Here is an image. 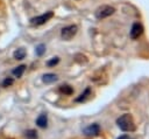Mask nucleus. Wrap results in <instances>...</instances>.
I'll return each instance as SVG.
<instances>
[{"mask_svg": "<svg viewBox=\"0 0 149 139\" xmlns=\"http://www.w3.org/2000/svg\"><path fill=\"white\" fill-rule=\"evenodd\" d=\"M116 124H118V126L122 130V131H125V132H132V131H134L135 130V124H134V120H133V118H132V116L130 114H122L121 117H119L118 119H116Z\"/></svg>", "mask_w": 149, "mask_h": 139, "instance_id": "1", "label": "nucleus"}, {"mask_svg": "<svg viewBox=\"0 0 149 139\" xmlns=\"http://www.w3.org/2000/svg\"><path fill=\"white\" fill-rule=\"evenodd\" d=\"M114 12H115L114 7L104 5V6H100L99 8H97V11H95L94 14H95V18H97V19H105V18L112 15Z\"/></svg>", "mask_w": 149, "mask_h": 139, "instance_id": "2", "label": "nucleus"}, {"mask_svg": "<svg viewBox=\"0 0 149 139\" xmlns=\"http://www.w3.org/2000/svg\"><path fill=\"white\" fill-rule=\"evenodd\" d=\"M54 16V13L52 12H47L42 15H38V16H35L33 19H30V23L34 25V26H40V25H43L48 20H50L51 18Z\"/></svg>", "mask_w": 149, "mask_h": 139, "instance_id": "3", "label": "nucleus"}, {"mask_svg": "<svg viewBox=\"0 0 149 139\" xmlns=\"http://www.w3.org/2000/svg\"><path fill=\"white\" fill-rule=\"evenodd\" d=\"M77 29H78V28H77L76 25L66 26V27H64V28L62 29V32H61V36H62L64 40H71V39L76 35Z\"/></svg>", "mask_w": 149, "mask_h": 139, "instance_id": "4", "label": "nucleus"}, {"mask_svg": "<svg viewBox=\"0 0 149 139\" xmlns=\"http://www.w3.org/2000/svg\"><path fill=\"white\" fill-rule=\"evenodd\" d=\"M142 33H143V27H142V25L139 23V22H135V23L132 26V29H130V37H132V39H137Z\"/></svg>", "mask_w": 149, "mask_h": 139, "instance_id": "5", "label": "nucleus"}, {"mask_svg": "<svg viewBox=\"0 0 149 139\" xmlns=\"http://www.w3.org/2000/svg\"><path fill=\"white\" fill-rule=\"evenodd\" d=\"M99 132H100V126L98 124H92V125L85 127V130H84L85 135H88V137L97 135V134H99Z\"/></svg>", "mask_w": 149, "mask_h": 139, "instance_id": "6", "label": "nucleus"}, {"mask_svg": "<svg viewBox=\"0 0 149 139\" xmlns=\"http://www.w3.org/2000/svg\"><path fill=\"white\" fill-rule=\"evenodd\" d=\"M36 124H37V126L41 127V128L47 127V125H48V117H47V114H45V113L40 114V116L37 117V119H36Z\"/></svg>", "mask_w": 149, "mask_h": 139, "instance_id": "7", "label": "nucleus"}, {"mask_svg": "<svg viewBox=\"0 0 149 139\" xmlns=\"http://www.w3.org/2000/svg\"><path fill=\"white\" fill-rule=\"evenodd\" d=\"M58 78H57V76L55 75V74H45V75H43V77H42V81L44 82V83H47V84H50V83H54V82H56Z\"/></svg>", "mask_w": 149, "mask_h": 139, "instance_id": "8", "label": "nucleus"}, {"mask_svg": "<svg viewBox=\"0 0 149 139\" xmlns=\"http://www.w3.org/2000/svg\"><path fill=\"white\" fill-rule=\"evenodd\" d=\"M24 70H26V65H24V64H21V65H19V67H16L15 69H13L12 74H13V75H14L15 77L20 78V77H21V76L23 75Z\"/></svg>", "mask_w": 149, "mask_h": 139, "instance_id": "9", "label": "nucleus"}, {"mask_svg": "<svg viewBox=\"0 0 149 139\" xmlns=\"http://www.w3.org/2000/svg\"><path fill=\"white\" fill-rule=\"evenodd\" d=\"M24 56H26V50L23 48H19L13 53V57L15 60H22L24 58Z\"/></svg>", "mask_w": 149, "mask_h": 139, "instance_id": "10", "label": "nucleus"}, {"mask_svg": "<svg viewBox=\"0 0 149 139\" xmlns=\"http://www.w3.org/2000/svg\"><path fill=\"white\" fill-rule=\"evenodd\" d=\"M24 137H26L27 139H37V132H36L35 130H33V128L27 130V131L24 132Z\"/></svg>", "mask_w": 149, "mask_h": 139, "instance_id": "11", "label": "nucleus"}, {"mask_svg": "<svg viewBox=\"0 0 149 139\" xmlns=\"http://www.w3.org/2000/svg\"><path fill=\"white\" fill-rule=\"evenodd\" d=\"M90 92H91V90L87 88L83 93H80V96H79L78 98H76V102H83V100H85V99L87 98V96L90 95Z\"/></svg>", "mask_w": 149, "mask_h": 139, "instance_id": "12", "label": "nucleus"}, {"mask_svg": "<svg viewBox=\"0 0 149 139\" xmlns=\"http://www.w3.org/2000/svg\"><path fill=\"white\" fill-rule=\"evenodd\" d=\"M59 91L63 92L64 95H71L73 90H72V88L69 86V85H62V86L59 88Z\"/></svg>", "mask_w": 149, "mask_h": 139, "instance_id": "13", "label": "nucleus"}, {"mask_svg": "<svg viewBox=\"0 0 149 139\" xmlns=\"http://www.w3.org/2000/svg\"><path fill=\"white\" fill-rule=\"evenodd\" d=\"M13 83H14V79H13L12 77H6V78L2 81V86L7 88V86H10Z\"/></svg>", "mask_w": 149, "mask_h": 139, "instance_id": "14", "label": "nucleus"}, {"mask_svg": "<svg viewBox=\"0 0 149 139\" xmlns=\"http://www.w3.org/2000/svg\"><path fill=\"white\" fill-rule=\"evenodd\" d=\"M44 51H45L44 44H38V46L36 47V54H37V55H42Z\"/></svg>", "mask_w": 149, "mask_h": 139, "instance_id": "15", "label": "nucleus"}, {"mask_svg": "<svg viewBox=\"0 0 149 139\" xmlns=\"http://www.w3.org/2000/svg\"><path fill=\"white\" fill-rule=\"evenodd\" d=\"M58 61H59V58L58 57H54L52 60H50V61H48V65H55V64H57L58 63Z\"/></svg>", "mask_w": 149, "mask_h": 139, "instance_id": "16", "label": "nucleus"}, {"mask_svg": "<svg viewBox=\"0 0 149 139\" xmlns=\"http://www.w3.org/2000/svg\"><path fill=\"white\" fill-rule=\"evenodd\" d=\"M118 139H132L129 135H127V134H123V135H121V137H119Z\"/></svg>", "mask_w": 149, "mask_h": 139, "instance_id": "17", "label": "nucleus"}]
</instances>
